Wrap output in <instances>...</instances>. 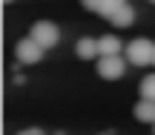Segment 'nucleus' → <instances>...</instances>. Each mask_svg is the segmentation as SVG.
<instances>
[{
  "label": "nucleus",
  "mask_w": 155,
  "mask_h": 135,
  "mask_svg": "<svg viewBox=\"0 0 155 135\" xmlns=\"http://www.w3.org/2000/svg\"><path fill=\"white\" fill-rule=\"evenodd\" d=\"M124 52H127V61L132 66H150L155 58V43L150 38H135L124 46Z\"/></svg>",
  "instance_id": "1"
},
{
  "label": "nucleus",
  "mask_w": 155,
  "mask_h": 135,
  "mask_svg": "<svg viewBox=\"0 0 155 135\" xmlns=\"http://www.w3.org/2000/svg\"><path fill=\"white\" fill-rule=\"evenodd\" d=\"M29 35H32V38L38 40L46 52L55 49V46L61 43V29H58V23H52V20H38V23L32 26V32H29Z\"/></svg>",
  "instance_id": "2"
},
{
  "label": "nucleus",
  "mask_w": 155,
  "mask_h": 135,
  "mask_svg": "<svg viewBox=\"0 0 155 135\" xmlns=\"http://www.w3.org/2000/svg\"><path fill=\"white\" fill-rule=\"evenodd\" d=\"M127 63L121 55H101L98 58V75L104 81H121L127 75Z\"/></svg>",
  "instance_id": "3"
},
{
  "label": "nucleus",
  "mask_w": 155,
  "mask_h": 135,
  "mask_svg": "<svg viewBox=\"0 0 155 135\" xmlns=\"http://www.w3.org/2000/svg\"><path fill=\"white\" fill-rule=\"evenodd\" d=\"M43 55H46V49L32 38V35L15 43V58L20 63H26V66H29V63H40V61H43Z\"/></svg>",
  "instance_id": "4"
},
{
  "label": "nucleus",
  "mask_w": 155,
  "mask_h": 135,
  "mask_svg": "<svg viewBox=\"0 0 155 135\" xmlns=\"http://www.w3.org/2000/svg\"><path fill=\"white\" fill-rule=\"evenodd\" d=\"M124 3H127V0H81V6H83L86 12H95V15L106 17V20H109V17L115 15Z\"/></svg>",
  "instance_id": "5"
},
{
  "label": "nucleus",
  "mask_w": 155,
  "mask_h": 135,
  "mask_svg": "<svg viewBox=\"0 0 155 135\" xmlns=\"http://www.w3.org/2000/svg\"><path fill=\"white\" fill-rule=\"evenodd\" d=\"M75 55L81 61H95L101 58V46H98V38H81L75 43Z\"/></svg>",
  "instance_id": "6"
},
{
  "label": "nucleus",
  "mask_w": 155,
  "mask_h": 135,
  "mask_svg": "<svg viewBox=\"0 0 155 135\" xmlns=\"http://www.w3.org/2000/svg\"><path fill=\"white\" fill-rule=\"evenodd\" d=\"M132 115L141 121V124H155V101H150V98H141V101L132 107Z\"/></svg>",
  "instance_id": "7"
},
{
  "label": "nucleus",
  "mask_w": 155,
  "mask_h": 135,
  "mask_svg": "<svg viewBox=\"0 0 155 135\" xmlns=\"http://www.w3.org/2000/svg\"><path fill=\"white\" fill-rule=\"evenodd\" d=\"M132 20H135V9L129 3H124L121 9L115 12V15L109 17V23L112 26H118V29H127V26H132Z\"/></svg>",
  "instance_id": "8"
},
{
  "label": "nucleus",
  "mask_w": 155,
  "mask_h": 135,
  "mask_svg": "<svg viewBox=\"0 0 155 135\" xmlns=\"http://www.w3.org/2000/svg\"><path fill=\"white\" fill-rule=\"evenodd\" d=\"M98 46H101V55H121L124 43L115 38V35H104V38H98Z\"/></svg>",
  "instance_id": "9"
},
{
  "label": "nucleus",
  "mask_w": 155,
  "mask_h": 135,
  "mask_svg": "<svg viewBox=\"0 0 155 135\" xmlns=\"http://www.w3.org/2000/svg\"><path fill=\"white\" fill-rule=\"evenodd\" d=\"M141 98H150V101H155V72L147 75V78L141 81Z\"/></svg>",
  "instance_id": "10"
},
{
  "label": "nucleus",
  "mask_w": 155,
  "mask_h": 135,
  "mask_svg": "<svg viewBox=\"0 0 155 135\" xmlns=\"http://www.w3.org/2000/svg\"><path fill=\"white\" fill-rule=\"evenodd\" d=\"M17 135H43V130H38V127H29V130H20Z\"/></svg>",
  "instance_id": "11"
},
{
  "label": "nucleus",
  "mask_w": 155,
  "mask_h": 135,
  "mask_svg": "<svg viewBox=\"0 0 155 135\" xmlns=\"http://www.w3.org/2000/svg\"><path fill=\"white\" fill-rule=\"evenodd\" d=\"M152 135H155V124H152Z\"/></svg>",
  "instance_id": "12"
},
{
  "label": "nucleus",
  "mask_w": 155,
  "mask_h": 135,
  "mask_svg": "<svg viewBox=\"0 0 155 135\" xmlns=\"http://www.w3.org/2000/svg\"><path fill=\"white\" fill-rule=\"evenodd\" d=\"M6 3H15V0H6Z\"/></svg>",
  "instance_id": "13"
},
{
  "label": "nucleus",
  "mask_w": 155,
  "mask_h": 135,
  "mask_svg": "<svg viewBox=\"0 0 155 135\" xmlns=\"http://www.w3.org/2000/svg\"><path fill=\"white\" fill-rule=\"evenodd\" d=\"M152 66H155V58H152Z\"/></svg>",
  "instance_id": "14"
},
{
  "label": "nucleus",
  "mask_w": 155,
  "mask_h": 135,
  "mask_svg": "<svg viewBox=\"0 0 155 135\" xmlns=\"http://www.w3.org/2000/svg\"><path fill=\"white\" fill-rule=\"evenodd\" d=\"M150 3H152V6H155V0H150Z\"/></svg>",
  "instance_id": "15"
}]
</instances>
